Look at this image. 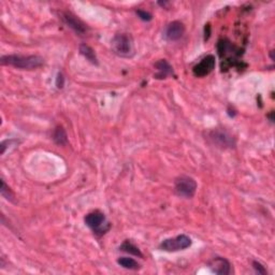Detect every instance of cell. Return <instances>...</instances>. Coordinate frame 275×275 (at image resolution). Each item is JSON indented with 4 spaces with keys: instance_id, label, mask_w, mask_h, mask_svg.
<instances>
[{
    "instance_id": "cell-1",
    "label": "cell",
    "mask_w": 275,
    "mask_h": 275,
    "mask_svg": "<svg viewBox=\"0 0 275 275\" xmlns=\"http://www.w3.org/2000/svg\"><path fill=\"white\" fill-rule=\"evenodd\" d=\"M3 66H11L23 70H34L43 64V58L40 56H21V55H6L0 58Z\"/></svg>"
},
{
    "instance_id": "cell-2",
    "label": "cell",
    "mask_w": 275,
    "mask_h": 275,
    "mask_svg": "<svg viewBox=\"0 0 275 275\" xmlns=\"http://www.w3.org/2000/svg\"><path fill=\"white\" fill-rule=\"evenodd\" d=\"M84 222L87 227L92 229L96 236L98 237L106 234L111 228V224L107 221L106 215L100 211H94L88 213L84 218Z\"/></svg>"
},
{
    "instance_id": "cell-3",
    "label": "cell",
    "mask_w": 275,
    "mask_h": 275,
    "mask_svg": "<svg viewBox=\"0 0 275 275\" xmlns=\"http://www.w3.org/2000/svg\"><path fill=\"white\" fill-rule=\"evenodd\" d=\"M112 50L120 57H131L134 54L133 40L128 34H117L112 39Z\"/></svg>"
},
{
    "instance_id": "cell-4",
    "label": "cell",
    "mask_w": 275,
    "mask_h": 275,
    "mask_svg": "<svg viewBox=\"0 0 275 275\" xmlns=\"http://www.w3.org/2000/svg\"><path fill=\"white\" fill-rule=\"evenodd\" d=\"M174 190L179 197L185 199H191L196 193L197 183L192 177L182 175L175 180Z\"/></svg>"
},
{
    "instance_id": "cell-5",
    "label": "cell",
    "mask_w": 275,
    "mask_h": 275,
    "mask_svg": "<svg viewBox=\"0 0 275 275\" xmlns=\"http://www.w3.org/2000/svg\"><path fill=\"white\" fill-rule=\"evenodd\" d=\"M191 245V239L185 234H181L175 238L166 239L161 242L159 245V249L165 250L168 253L179 252V250H184L188 248Z\"/></svg>"
},
{
    "instance_id": "cell-6",
    "label": "cell",
    "mask_w": 275,
    "mask_h": 275,
    "mask_svg": "<svg viewBox=\"0 0 275 275\" xmlns=\"http://www.w3.org/2000/svg\"><path fill=\"white\" fill-rule=\"evenodd\" d=\"M210 139H211V141L215 145H217L218 148H222V149L233 148L234 145H236V140H234V138L225 130L212 131L211 133H210Z\"/></svg>"
},
{
    "instance_id": "cell-7",
    "label": "cell",
    "mask_w": 275,
    "mask_h": 275,
    "mask_svg": "<svg viewBox=\"0 0 275 275\" xmlns=\"http://www.w3.org/2000/svg\"><path fill=\"white\" fill-rule=\"evenodd\" d=\"M215 68V57L213 55H208L202 59L199 63H197L192 69V74L195 77L202 78L211 74Z\"/></svg>"
},
{
    "instance_id": "cell-8",
    "label": "cell",
    "mask_w": 275,
    "mask_h": 275,
    "mask_svg": "<svg viewBox=\"0 0 275 275\" xmlns=\"http://www.w3.org/2000/svg\"><path fill=\"white\" fill-rule=\"evenodd\" d=\"M61 19L64 22V24H66V25L74 30L75 32H77L78 35L83 36L86 34V31H87L86 26L79 19H77L74 14L68 13V12H62Z\"/></svg>"
},
{
    "instance_id": "cell-9",
    "label": "cell",
    "mask_w": 275,
    "mask_h": 275,
    "mask_svg": "<svg viewBox=\"0 0 275 275\" xmlns=\"http://www.w3.org/2000/svg\"><path fill=\"white\" fill-rule=\"evenodd\" d=\"M209 268L215 274L218 275H228L231 273L230 262L223 257H215L209 262Z\"/></svg>"
},
{
    "instance_id": "cell-10",
    "label": "cell",
    "mask_w": 275,
    "mask_h": 275,
    "mask_svg": "<svg viewBox=\"0 0 275 275\" xmlns=\"http://www.w3.org/2000/svg\"><path fill=\"white\" fill-rule=\"evenodd\" d=\"M185 34V26L184 24L180 21H174L170 23L166 28V38L169 41H176V40H180L183 35Z\"/></svg>"
},
{
    "instance_id": "cell-11",
    "label": "cell",
    "mask_w": 275,
    "mask_h": 275,
    "mask_svg": "<svg viewBox=\"0 0 275 275\" xmlns=\"http://www.w3.org/2000/svg\"><path fill=\"white\" fill-rule=\"evenodd\" d=\"M155 68L157 69V74L155 75L156 79H166L169 76L173 75V68L167 60L160 59L155 63Z\"/></svg>"
},
{
    "instance_id": "cell-12",
    "label": "cell",
    "mask_w": 275,
    "mask_h": 275,
    "mask_svg": "<svg viewBox=\"0 0 275 275\" xmlns=\"http://www.w3.org/2000/svg\"><path fill=\"white\" fill-rule=\"evenodd\" d=\"M117 263L123 266V268L127 269V270H132V271H138L141 269L140 263L135 261L133 258H129V257H122L118 258L117 259Z\"/></svg>"
},
{
    "instance_id": "cell-13",
    "label": "cell",
    "mask_w": 275,
    "mask_h": 275,
    "mask_svg": "<svg viewBox=\"0 0 275 275\" xmlns=\"http://www.w3.org/2000/svg\"><path fill=\"white\" fill-rule=\"evenodd\" d=\"M53 140L56 144L60 145V147H63V145H66L68 143L67 132L63 129V127H61V126L56 127V129L54 130V133H53Z\"/></svg>"
},
{
    "instance_id": "cell-14",
    "label": "cell",
    "mask_w": 275,
    "mask_h": 275,
    "mask_svg": "<svg viewBox=\"0 0 275 275\" xmlns=\"http://www.w3.org/2000/svg\"><path fill=\"white\" fill-rule=\"evenodd\" d=\"M119 249L122 250V252H125V253L130 254V255L143 258V254L141 253V250L138 248L131 241H129V240L124 241V243L119 246Z\"/></svg>"
},
{
    "instance_id": "cell-15",
    "label": "cell",
    "mask_w": 275,
    "mask_h": 275,
    "mask_svg": "<svg viewBox=\"0 0 275 275\" xmlns=\"http://www.w3.org/2000/svg\"><path fill=\"white\" fill-rule=\"evenodd\" d=\"M80 53L82 54L87 60H90L92 63L98 64V59H97L96 53L91 46H88L86 44H81L80 45Z\"/></svg>"
},
{
    "instance_id": "cell-16",
    "label": "cell",
    "mask_w": 275,
    "mask_h": 275,
    "mask_svg": "<svg viewBox=\"0 0 275 275\" xmlns=\"http://www.w3.org/2000/svg\"><path fill=\"white\" fill-rule=\"evenodd\" d=\"M0 191H2L3 197H5L7 200H9V201H13L14 200L13 192L11 191V189L9 187H8L6 182L4 180H2V189H0Z\"/></svg>"
},
{
    "instance_id": "cell-17",
    "label": "cell",
    "mask_w": 275,
    "mask_h": 275,
    "mask_svg": "<svg viewBox=\"0 0 275 275\" xmlns=\"http://www.w3.org/2000/svg\"><path fill=\"white\" fill-rule=\"evenodd\" d=\"M136 15L139 16V18L142 20V21H145V22H149L152 20V14L147 12V11H144V10H136Z\"/></svg>"
},
{
    "instance_id": "cell-18",
    "label": "cell",
    "mask_w": 275,
    "mask_h": 275,
    "mask_svg": "<svg viewBox=\"0 0 275 275\" xmlns=\"http://www.w3.org/2000/svg\"><path fill=\"white\" fill-rule=\"evenodd\" d=\"M253 266H254V269L256 270V272L258 274H266V270H265L264 266L261 263L258 262V261H254L253 262Z\"/></svg>"
},
{
    "instance_id": "cell-19",
    "label": "cell",
    "mask_w": 275,
    "mask_h": 275,
    "mask_svg": "<svg viewBox=\"0 0 275 275\" xmlns=\"http://www.w3.org/2000/svg\"><path fill=\"white\" fill-rule=\"evenodd\" d=\"M64 85V78L61 74L57 75V78H56V86L57 88H62Z\"/></svg>"
}]
</instances>
